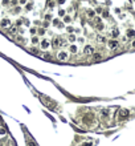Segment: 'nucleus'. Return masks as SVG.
<instances>
[{"instance_id": "2", "label": "nucleus", "mask_w": 135, "mask_h": 146, "mask_svg": "<svg viewBox=\"0 0 135 146\" xmlns=\"http://www.w3.org/2000/svg\"><path fill=\"white\" fill-rule=\"evenodd\" d=\"M107 47H109L110 51H115L119 47V41L117 39H111V40H107Z\"/></svg>"}, {"instance_id": "32", "label": "nucleus", "mask_w": 135, "mask_h": 146, "mask_svg": "<svg viewBox=\"0 0 135 146\" xmlns=\"http://www.w3.org/2000/svg\"><path fill=\"white\" fill-rule=\"evenodd\" d=\"M25 1H27V0H20V3H23V4L25 3Z\"/></svg>"}, {"instance_id": "27", "label": "nucleus", "mask_w": 135, "mask_h": 146, "mask_svg": "<svg viewBox=\"0 0 135 146\" xmlns=\"http://www.w3.org/2000/svg\"><path fill=\"white\" fill-rule=\"evenodd\" d=\"M58 13H60V16H64V15H65V11H64V9H60Z\"/></svg>"}, {"instance_id": "1", "label": "nucleus", "mask_w": 135, "mask_h": 146, "mask_svg": "<svg viewBox=\"0 0 135 146\" xmlns=\"http://www.w3.org/2000/svg\"><path fill=\"white\" fill-rule=\"evenodd\" d=\"M57 60L64 63V61H68L69 60V52L68 51H60L57 52Z\"/></svg>"}, {"instance_id": "12", "label": "nucleus", "mask_w": 135, "mask_h": 146, "mask_svg": "<svg viewBox=\"0 0 135 146\" xmlns=\"http://www.w3.org/2000/svg\"><path fill=\"white\" fill-rule=\"evenodd\" d=\"M101 114H102V118H107V117H109V110H107V109L101 110Z\"/></svg>"}, {"instance_id": "14", "label": "nucleus", "mask_w": 135, "mask_h": 146, "mask_svg": "<svg viewBox=\"0 0 135 146\" xmlns=\"http://www.w3.org/2000/svg\"><path fill=\"white\" fill-rule=\"evenodd\" d=\"M70 52H72V53H77V52H78V48H77V45H74V44H72V45H70Z\"/></svg>"}, {"instance_id": "3", "label": "nucleus", "mask_w": 135, "mask_h": 146, "mask_svg": "<svg viewBox=\"0 0 135 146\" xmlns=\"http://www.w3.org/2000/svg\"><path fill=\"white\" fill-rule=\"evenodd\" d=\"M92 58H93V61H94V63H99V61L103 58V56H102L101 53H98V52H94V53L92 54Z\"/></svg>"}, {"instance_id": "16", "label": "nucleus", "mask_w": 135, "mask_h": 146, "mask_svg": "<svg viewBox=\"0 0 135 146\" xmlns=\"http://www.w3.org/2000/svg\"><path fill=\"white\" fill-rule=\"evenodd\" d=\"M87 16H89V17H94L95 16V12L92 11V9H89V11H87Z\"/></svg>"}, {"instance_id": "30", "label": "nucleus", "mask_w": 135, "mask_h": 146, "mask_svg": "<svg viewBox=\"0 0 135 146\" xmlns=\"http://www.w3.org/2000/svg\"><path fill=\"white\" fill-rule=\"evenodd\" d=\"M131 48H134V49H135V39L132 40V43H131Z\"/></svg>"}, {"instance_id": "15", "label": "nucleus", "mask_w": 135, "mask_h": 146, "mask_svg": "<svg viewBox=\"0 0 135 146\" xmlns=\"http://www.w3.org/2000/svg\"><path fill=\"white\" fill-rule=\"evenodd\" d=\"M16 31H17V28H16V27H9V29H8V32L11 35H15V33H16Z\"/></svg>"}, {"instance_id": "29", "label": "nucleus", "mask_w": 135, "mask_h": 146, "mask_svg": "<svg viewBox=\"0 0 135 146\" xmlns=\"http://www.w3.org/2000/svg\"><path fill=\"white\" fill-rule=\"evenodd\" d=\"M45 19H46V20H50V19H52V16H50V15H46V16H45Z\"/></svg>"}, {"instance_id": "18", "label": "nucleus", "mask_w": 135, "mask_h": 146, "mask_svg": "<svg viewBox=\"0 0 135 146\" xmlns=\"http://www.w3.org/2000/svg\"><path fill=\"white\" fill-rule=\"evenodd\" d=\"M38 35H40V36L45 35V29H44V28H40V29H38Z\"/></svg>"}, {"instance_id": "33", "label": "nucleus", "mask_w": 135, "mask_h": 146, "mask_svg": "<svg viewBox=\"0 0 135 146\" xmlns=\"http://www.w3.org/2000/svg\"><path fill=\"white\" fill-rule=\"evenodd\" d=\"M0 146H3V145H0Z\"/></svg>"}, {"instance_id": "19", "label": "nucleus", "mask_w": 135, "mask_h": 146, "mask_svg": "<svg viewBox=\"0 0 135 146\" xmlns=\"http://www.w3.org/2000/svg\"><path fill=\"white\" fill-rule=\"evenodd\" d=\"M44 58H45V60H50V58H52V56H50L49 53H45V54H44Z\"/></svg>"}, {"instance_id": "24", "label": "nucleus", "mask_w": 135, "mask_h": 146, "mask_svg": "<svg viewBox=\"0 0 135 146\" xmlns=\"http://www.w3.org/2000/svg\"><path fill=\"white\" fill-rule=\"evenodd\" d=\"M31 52H32V53H35V54H37V53H38V51H37L36 48H32V49H31Z\"/></svg>"}, {"instance_id": "17", "label": "nucleus", "mask_w": 135, "mask_h": 146, "mask_svg": "<svg viewBox=\"0 0 135 146\" xmlns=\"http://www.w3.org/2000/svg\"><path fill=\"white\" fill-rule=\"evenodd\" d=\"M97 28L99 29V31H102V29L105 28V25H103V24H102V23H98V24H97Z\"/></svg>"}, {"instance_id": "4", "label": "nucleus", "mask_w": 135, "mask_h": 146, "mask_svg": "<svg viewBox=\"0 0 135 146\" xmlns=\"http://www.w3.org/2000/svg\"><path fill=\"white\" fill-rule=\"evenodd\" d=\"M83 53L86 54V56H92V54L94 53V48H93L92 45H86L83 48Z\"/></svg>"}, {"instance_id": "31", "label": "nucleus", "mask_w": 135, "mask_h": 146, "mask_svg": "<svg viewBox=\"0 0 135 146\" xmlns=\"http://www.w3.org/2000/svg\"><path fill=\"white\" fill-rule=\"evenodd\" d=\"M31 33H32V35H35V33H36V29H35V28H32V29H31Z\"/></svg>"}, {"instance_id": "22", "label": "nucleus", "mask_w": 135, "mask_h": 146, "mask_svg": "<svg viewBox=\"0 0 135 146\" xmlns=\"http://www.w3.org/2000/svg\"><path fill=\"white\" fill-rule=\"evenodd\" d=\"M28 146H37L33 141H28Z\"/></svg>"}, {"instance_id": "6", "label": "nucleus", "mask_w": 135, "mask_h": 146, "mask_svg": "<svg viewBox=\"0 0 135 146\" xmlns=\"http://www.w3.org/2000/svg\"><path fill=\"white\" fill-rule=\"evenodd\" d=\"M0 25L3 27V28H8L11 25V20L9 19H3V20L0 21Z\"/></svg>"}, {"instance_id": "25", "label": "nucleus", "mask_w": 135, "mask_h": 146, "mask_svg": "<svg viewBox=\"0 0 135 146\" xmlns=\"http://www.w3.org/2000/svg\"><path fill=\"white\" fill-rule=\"evenodd\" d=\"M64 21H65V23H70V17H69V16H66L65 19H64Z\"/></svg>"}, {"instance_id": "13", "label": "nucleus", "mask_w": 135, "mask_h": 146, "mask_svg": "<svg viewBox=\"0 0 135 146\" xmlns=\"http://www.w3.org/2000/svg\"><path fill=\"white\" fill-rule=\"evenodd\" d=\"M76 40H77V37H76L74 35H72V33H70L69 36H68V41H70V43H74Z\"/></svg>"}, {"instance_id": "9", "label": "nucleus", "mask_w": 135, "mask_h": 146, "mask_svg": "<svg viewBox=\"0 0 135 146\" xmlns=\"http://www.w3.org/2000/svg\"><path fill=\"white\" fill-rule=\"evenodd\" d=\"M40 45H41V48H43V49H46L49 45H50V43H49L48 40H43V41L40 43Z\"/></svg>"}, {"instance_id": "7", "label": "nucleus", "mask_w": 135, "mask_h": 146, "mask_svg": "<svg viewBox=\"0 0 135 146\" xmlns=\"http://www.w3.org/2000/svg\"><path fill=\"white\" fill-rule=\"evenodd\" d=\"M60 41H61V39H60V37H54V39H53V41H52V45H53V48H58V47L61 45V44H60Z\"/></svg>"}, {"instance_id": "23", "label": "nucleus", "mask_w": 135, "mask_h": 146, "mask_svg": "<svg viewBox=\"0 0 135 146\" xmlns=\"http://www.w3.org/2000/svg\"><path fill=\"white\" fill-rule=\"evenodd\" d=\"M17 41H19V43H20V44H24V43H25L23 37H17Z\"/></svg>"}, {"instance_id": "5", "label": "nucleus", "mask_w": 135, "mask_h": 146, "mask_svg": "<svg viewBox=\"0 0 135 146\" xmlns=\"http://www.w3.org/2000/svg\"><path fill=\"white\" fill-rule=\"evenodd\" d=\"M129 116V110L126 109H119V121H123Z\"/></svg>"}, {"instance_id": "10", "label": "nucleus", "mask_w": 135, "mask_h": 146, "mask_svg": "<svg viewBox=\"0 0 135 146\" xmlns=\"http://www.w3.org/2000/svg\"><path fill=\"white\" fill-rule=\"evenodd\" d=\"M127 37H135V31L134 29H127Z\"/></svg>"}, {"instance_id": "20", "label": "nucleus", "mask_w": 135, "mask_h": 146, "mask_svg": "<svg viewBox=\"0 0 135 146\" xmlns=\"http://www.w3.org/2000/svg\"><path fill=\"white\" fill-rule=\"evenodd\" d=\"M7 133V130L4 129V128H0V135H4Z\"/></svg>"}, {"instance_id": "26", "label": "nucleus", "mask_w": 135, "mask_h": 146, "mask_svg": "<svg viewBox=\"0 0 135 146\" xmlns=\"http://www.w3.org/2000/svg\"><path fill=\"white\" fill-rule=\"evenodd\" d=\"M81 146H93V143L92 142H86V143H82Z\"/></svg>"}, {"instance_id": "8", "label": "nucleus", "mask_w": 135, "mask_h": 146, "mask_svg": "<svg viewBox=\"0 0 135 146\" xmlns=\"http://www.w3.org/2000/svg\"><path fill=\"white\" fill-rule=\"evenodd\" d=\"M97 41L99 44H103V43H107V40H106V37L105 36H102V35H98L97 36Z\"/></svg>"}, {"instance_id": "11", "label": "nucleus", "mask_w": 135, "mask_h": 146, "mask_svg": "<svg viewBox=\"0 0 135 146\" xmlns=\"http://www.w3.org/2000/svg\"><path fill=\"white\" fill-rule=\"evenodd\" d=\"M111 36H113V39L118 37V36H119V31H118V29H111Z\"/></svg>"}, {"instance_id": "28", "label": "nucleus", "mask_w": 135, "mask_h": 146, "mask_svg": "<svg viewBox=\"0 0 135 146\" xmlns=\"http://www.w3.org/2000/svg\"><path fill=\"white\" fill-rule=\"evenodd\" d=\"M66 31L69 32V33H72V32H73V31H74V29H73V28H72V27H69V28L66 29Z\"/></svg>"}, {"instance_id": "21", "label": "nucleus", "mask_w": 135, "mask_h": 146, "mask_svg": "<svg viewBox=\"0 0 135 146\" xmlns=\"http://www.w3.org/2000/svg\"><path fill=\"white\" fill-rule=\"evenodd\" d=\"M32 43H33V44H37V43H38V39H37V37H36V36H35V37L32 39Z\"/></svg>"}]
</instances>
